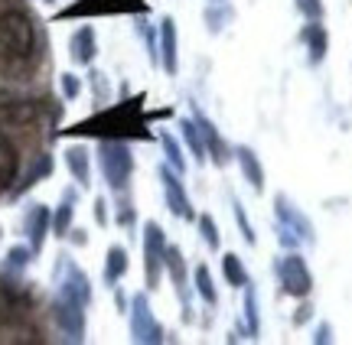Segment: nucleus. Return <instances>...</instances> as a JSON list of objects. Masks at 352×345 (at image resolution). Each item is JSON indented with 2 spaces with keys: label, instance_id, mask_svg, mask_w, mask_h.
<instances>
[{
  "label": "nucleus",
  "instance_id": "2",
  "mask_svg": "<svg viewBox=\"0 0 352 345\" xmlns=\"http://www.w3.org/2000/svg\"><path fill=\"white\" fill-rule=\"evenodd\" d=\"M16 173V150H13V143L0 134V189L7 186Z\"/></svg>",
  "mask_w": 352,
  "mask_h": 345
},
{
  "label": "nucleus",
  "instance_id": "1",
  "mask_svg": "<svg viewBox=\"0 0 352 345\" xmlns=\"http://www.w3.org/2000/svg\"><path fill=\"white\" fill-rule=\"evenodd\" d=\"M36 46V33L30 16L20 10L0 13V56L7 59H30Z\"/></svg>",
  "mask_w": 352,
  "mask_h": 345
}]
</instances>
